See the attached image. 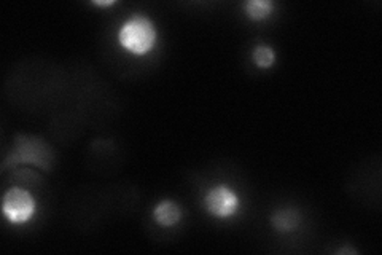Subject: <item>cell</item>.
I'll use <instances>...</instances> for the list:
<instances>
[{
  "label": "cell",
  "instance_id": "1",
  "mask_svg": "<svg viewBox=\"0 0 382 255\" xmlns=\"http://www.w3.org/2000/svg\"><path fill=\"white\" fill-rule=\"evenodd\" d=\"M118 40L126 52L143 56L150 53L157 43V27L147 16L134 15L120 27Z\"/></svg>",
  "mask_w": 382,
  "mask_h": 255
},
{
  "label": "cell",
  "instance_id": "2",
  "mask_svg": "<svg viewBox=\"0 0 382 255\" xmlns=\"http://www.w3.org/2000/svg\"><path fill=\"white\" fill-rule=\"evenodd\" d=\"M37 204L34 196L24 188L13 187L3 195L2 212L13 225H21L34 217Z\"/></svg>",
  "mask_w": 382,
  "mask_h": 255
},
{
  "label": "cell",
  "instance_id": "3",
  "mask_svg": "<svg viewBox=\"0 0 382 255\" xmlns=\"http://www.w3.org/2000/svg\"><path fill=\"white\" fill-rule=\"evenodd\" d=\"M204 208L217 219H230L239 209V196L228 185L212 187L204 195Z\"/></svg>",
  "mask_w": 382,
  "mask_h": 255
},
{
  "label": "cell",
  "instance_id": "4",
  "mask_svg": "<svg viewBox=\"0 0 382 255\" xmlns=\"http://www.w3.org/2000/svg\"><path fill=\"white\" fill-rule=\"evenodd\" d=\"M182 208L179 204L170 201V199H163L161 203H158L153 209V219L157 220L158 225L166 226H174L182 220Z\"/></svg>",
  "mask_w": 382,
  "mask_h": 255
},
{
  "label": "cell",
  "instance_id": "5",
  "mask_svg": "<svg viewBox=\"0 0 382 255\" xmlns=\"http://www.w3.org/2000/svg\"><path fill=\"white\" fill-rule=\"evenodd\" d=\"M301 217L298 214L296 209L292 208H285V209H278L271 217V224L280 233H290L295 231L300 225Z\"/></svg>",
  "mask_w": 382,
  "mask_h": 255
},
{
  "label": "cell",
  "instance_id": "6",
  "mask_svg": "<svg viewBox=\"0 0 382 255\" xmlns=\"http://www.w3.org/2000/svg\"><path fill=\"white\" fill-rule=\"evenodd\" d=\"M244 10H246L250 20L262 21L266 20L273 12V2H269V0H250V2L244 5Z\"/></svg>",
  "mask_w": 382,
  "mask_h": 255
},
{
  "label": "cell",
  "instance_id": "7",
  "mask_svg": "<svg viewBox=\"0 0 382 255\" xmlns=\"http://www.w3.org/2000/svg\"><path fill=\"white\" fill-rule=\"evenodd\" d=\"M252 58H253V63H255V65H257V68L269 69L276 61V53H274V49L268 45H258L253 49Z\"/></svg>",
  "mask_w": 382,
  "mask_h": 255
},
{
  "label": "cell",
  "instance_id": "8",
  "mask_svg": "<svg viewBox=\"0 0 382 255\" xmlns=\"http://www.w3.org/2000/svg\"><path fill=\"white\" fill-rule=\"evenodd\" d=\"M96 5H101V7H105V5H113L115 2H94Z\"/></svg>",
  "mask_w": 382,
  "mask_h": 255
}]
</instances>
